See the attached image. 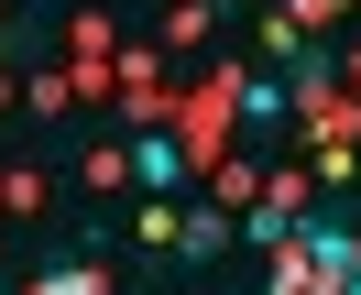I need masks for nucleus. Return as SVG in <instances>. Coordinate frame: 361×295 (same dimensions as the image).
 Listing matches in <instances>:
<instances>
[{
	"instance_id": "1",
	"label": "nucleus",
	"mask_w": 361,
	"mask_h": 295,
	"mask_svg": "<svg viewBox=\"0 0 361 295\" xmlns=\"http://www.w3.org/2000/svg\"><path fill=\"white\" fill-rule=\"evenodd\" d=\"M219 241H230V219H219V208H186V219H176V251H186V263H208Z\"/></svg>"
},
{
	"instance_id": "4",
	"label": "nucleus",
	"mask_w": 361,
	"mask_h": 295,
	"mask_svg": "<svg viewBox=\"0 0 361 295\" xmlns=\"http://www.w3.org/2000/svg\"><path fill=\"white\" fill-rule=\"evenodd\" d=\"M208 11H219V0H208Z\"/></svg>"
},
{
	"instance_id": "2",
	"label": "nucleus",
	"mask_w": 361,
	"mask_h": 295,
	"mask_svg": "<svg viewBox=\"0 0 361 295\" xmlns=\"http://www.w3.org/2000/svg\"><path fill=\"white\" fill-rule=\"evenodd\" d=\"M132 175H142V186H154V197H164V186H176V175H186V153H176V142H164V132H154V142H132Z\"/></svg>"
},
{
	"instance_id": "3",
	"label": "nucleus",
	"mask_w": 361,
	"mask_h": 295,
	"mask_svg": "<svg viewBox=\"0 0 361 295\" xmlns=\"http://www.w3.org/2000/svg\"><path fill=\"white\" fill-rule=\"evenodd\" d=\"M33 295H110V284H99V263H66V273H44Z\"/></svg>"
}]
</instances>
